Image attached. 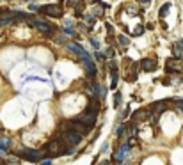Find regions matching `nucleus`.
<instances>
[{"label": "nucleus", "instance_id": "obj_17", "mask_svg": "<svg viewBox=\"0 0 183 165\" xmlns=\"http://www.w3.org/2000/svg\"><path fill=\"white\" fill-rule=\"evenodd\" d=\"M169 4H164L162 6V9H160V13H158V16H160V20H164V18H165V16H167V11H169Z\"/></svg>", "mask_w": 183, "mask_h": 165}, {"label": "nucleus", "instance_id": "obj_4", "mask_svg": "<svg viewBox=\"0 0 183 165\" xmlns=\"http://www.w3.org/2000/svg\"><path fill=\"white\" fill-rule=\"evenodd\" d=\"M18 155L21 158L28 160V162H41L43 156H45L41 151H34V149H21V151H18Z\"/></svg>", "mask_w": 183, "mask_h": 165}, {"label": "nucleus", "instance_id": "obj_2", "mask_svg": "<svg viewBox=\"0 0 183 165\" xmlns=\"http://www.w3.org/2000/svg\"><path fill=\"white\" fill-rule=\"evenodd\" d=\"M80 140H82V137L78 135V133H75V131H64V133H61V142L64 144V146H70V147H73V146H77V144H80Z\"/></svg>", "mask_w": 183, "mask_h": 165}, {"label": "nucleus", "instance_id": "obj_5", "mask_svg": "<svg viewBox=\"0 0 183 165\" xmlns=\"http://www.w3.org/2000/svg\"><path fill=\"white\" fill-rule=\"evenodd\" d=\"M39 11H41L43 14L46 16H52V18H62V9H61V6H52V4H48V6H43V7H39Z\"/></svg>", "mask_w": 183, "mask_h": 165}, {"label": "nucleus", "instance_id": "obj_16", "mask_svg": "<svg viewBox=\"0 0 183 165\" xmlns=\"http://www.w3.org/2000/svg\"><path fill=\"white\" fill-rule=\"evenodd\" d=\"M117 41H119V44L123 46V48H126L128 44H130V39H128L125 34H119V36H117Z\"/></svg>", "mask_w": 183, "mask_h": 165}, {"label": "nucleus", "instance_id": "obj_19", "mask_svg": "<svg viewBox=\"0 0 183 165\" xmlns=\"http://www.w3.org/2000/svg\"><path fill=\"white\" fill-rule=\"evenodd\" d=\"M126 128H128V135H130V137H134V135H135V124L132 122V124H128Z\"/></svg>", "mask_w": 183, "mask_h": 165}, {"label": "nucleus", "instance_id": "obj_12", "mask_svg": "<svg viewBox=\"0 0 183 165\" xmlns=\"http://www.w3.org/2000/svg\"><path fill=\"white\" fill-rule=\"evenodd\" d=\"M172 55H174V59H178V60H183V41L181 39L172 44Z\"/></svg>", "mask_w": 183, "mask_h": 165}, {"label": "nucleus", "instance_id": "obj_28", "mask_svg": "<svg viewBox=\"0 0 183 165\" xmlns=\"http://www.w3.org/2000/svg\"><path fill=\"white\" fill-rule=\"evenodd\" d=\"M100 165H110V162H109V160H105V162H101Z\"/></svg>", "mask_w": 183, "mask_h": 165}, {"label": "nucleus", "instance_id": "obj_6", "mask_svg": "<svg viewBox=\"0 0 183 165\" xmlns=\"http://www.w3.org/2000/svg\"><path fill=\"white\" fill-rule=\"evenodd\" d=\"M70 130H71V131H75V133H78L80 137H82V135H85V133H89V131H91V128H89V126H85L84 122L77 121V119H73V121H70Z\"/></svg>", "mask_w": 183, "mask_h": 165}, {"label": "nucleus", "instance_id": "obj_20", "mask_svg": "<svg viewBox=\"0 0 183 165\" xmlns=\"http://www.w3.org/2000/svg\"><path fill=\"white\" fill-rule=\"evenodd\" d=\"M114 105H116V107H119V105H121V94H116V100H114Z\"/></svg>", "mask_w": 183, "mask_h": 165}, {"label": "nucleus", "instance_id": "obj_1", "mask_svg": "<svg viewBox=\"0 0 183 165\" xmlns=\"http://www.w3.org/2000/svg\"><path fill=\"white\" fill-rule=\"evenodd\" d=\"M45 149H46V153H48L46 156H61L64 151H70V147L66 149V147H64V144L61 142V140H55V138H53V140H50V142L46 144V147H45Z\"/></svg>", "mask_w": 183, "mask_h": 165}, {"label": "nucleus", "instance_id": "obj_21", "mask_svg": "<svg viewBox=\"0 0 183 165\" xmlns=\"http://www.w3.org/2000/svg\"><path fill=\"white\" fill-rule=\"evenodd\" d=\"M64 34H68V36H73L75 32H73V29H70V27H64Z\"/></svg>", "mask_w": 183, "mask_h": 165}, {"label": "nucleus", "instance_id": "obj_27", "mask_svg": "<svg viewBox=\"0 0 183 165\" xmlns=\"http://www.w3.org/2000/svg\"><path fill=\"white\" fill-rule=\"evenodd\" d=\"M128 112H130V107H126V112H125V114L121 115V117H123V119H125V117H128Z\"/></svg>", "mask_w": 183, "mask_h": 165}, {"label": "nucleus", "instance_id": "obj_11", "mask_svg": "<svg viewBox=\"0 0 183 165\" xmlns=\"http://www.w3.org/2000/svg\"><path fill=\"white\" fill-rule=\"evenodd\" d=\"M128 149H130V146H121L119 149L116 151V155H114V160H116L117 163H123V162H125V158H126Z\"/></svg>", "mask_w": 183, "mask_h": 165}, {"label": "nucleus", "instance_id": "obj_25", "mask_svg": "<svg viewBox=\"0 0 183 165\" xmlns=\"http://www.w3.org/2000/svg\"><path fill=\"white\" fill-rule=\"evenodd\" d=\"M91 43H92V46H94L96 50H98V48H100V41H96V39H92Z\"/></svg>", "mask_w": 183, "mask_h": 165}, {"label": "nucleus", "instance_id": "obj_29", "mask_svg": "<svg viewBox=\"0 0 183 165\" xmlns=\"http://www.w3.org/2000/svg\"><path fill=\"white\" fill-rule=\"evenodd\" d=\"M6 153H7L6 149H2V147H0V155H6Z\"/></svg>", "mask_w": 183, "mask_h": 165}, {"label": "nucleus", "instance_id": "obj_23", "mask_svg": "<svg viewBox=\"0 0 183 165\" xmlns=\"http://www.w3.org/2000/svg\"><path fill=\"white\" fill-rule=\"evenodd\" d=\"M176 110L183 114V101H180V103H176Z\"/></svg>", "mask_w": 183, "mask_h": 165}, {"label": "nucleus", "instance_id": "obj_10", "mask_svg": "<svg viewBox=\"0 0 183 165\" xmlns=\"http://www.w3.org/2000/svg\"><path fill=\"white\" fill-rule=\"evenodd\" d=\"M36 29L39 30V32H43L45 36H53V27H50L48 23H45V22H41V20H37V25H36Z\"/></svg>", "mask_w": 183, "mask_h": 165}, {"label": "nucleus", "instance_id": "obj_13", "mask_svg": "<svg viewBox=\"0 0 183 165\" xmlns=\"http://www.w3.org/2000/svg\"><path fill=\"white\" fill-rule=\"evenodd\" d=\"M141 68L144 69V71H148V73H151V71H155V68H156V62L153 60V59H142L141 60Z\"/></svg>", "mask_w": 183, "mask_h": 165}, {"label": "nucleus", "instance_id": "obj_24", "mask_svg": "<svg viewBox=\"0 0 183 165\" xmlns=\"http://www.w3.org/2000/svg\"><path fill=\"white\" fill-rule=\"evenodd\" d=\"M142 32H144V27H142V25H139V29L135 30V34H137V36H141Z\"/></svg>", "mask_w": 183, "mask_h": 165}, {"label": "nucleus", "instance_id": "obj_30", "mask_svg": "<svg viewBox=\"0 0 183 165\" xmlns=\"http://www.w3.org/2000/svg\"><path fill=\"white\" fill-rule=\"evenodd\" d=\"M125 165H128V163H125Z\"/></svg>", "mask_w": 183, "mask_h": 165}, {"label": "nucleus", "instance_id": "obj_22", "mask_svg": "<svg viewBox=\"0 0 183 165\" xmlns=\"http://www.w3.org/2000/svg\"><path fill=\"white\" fill-rule=\"evenodd\" d=\"M105 55H107V57H110V59H112V57H114V50H112V48H107Z\"/></svg>", "mask_w": 183, "mask_h": 165}, {"label": "nucleus", "instance_id": "obj_26", "mask_svg": "<svg viewBox=\"0 0 183 165\" xmlns=\"http://www.w3.org/2000/svg\"><path fill=\"white\" fill-rule=\"evenodd\" d=\"M30 9H32V11H39V6H36V4H30Z\"/></svg>", "mask_w": 183, "mask_h": 165}, {"label": "nucleus", "instance_id": "obj_3", "mask_svg": "<svg viewBox=\"0 0 183 165\" xmlns=\"http://www.w3.org/2000/svg\"><path fill=\"white\" fill-rule=\"evenodd\" d=\"M165 71L169 75H174V73H181L183 71V60H178V59H167L165 60Z\"/></svg>", "mask_w": 183, "mask_h": 165}, {"label": "nucleus", "instance_id": "obj_7", "mask_svg": "<svg viewBox=\"0 0 183 165\" xmlns=\"http://www.w3.org/2000/svg\"><path fill=\"white\" fill-rule=\"evenodd\" d=\"M68 50L75 52V53H77V55H80L84 60H91V55H89V53H87L82 46H78V44H75V43H68Z\"/></svg>", "mask_w": 183, "mask_h": 165}, {"label": "nucleus", "instance_id": "obj_18", "mask_svg": "<svg viewBox=\"0 0 183 165\" xmlns=\"http://www.w3.org/2000/svg\"><path fill=\"white\" fill-rule=\"evenodd\" d=\"M0 147H2V149L11 147V140H9V138H6V137H2V138H0Z\"/></svg>", "mask_w": 183, "mask_h": 165}, {"label": "nucleus", "instance_id": "obj_15", "mask_svg": "<svg viewBox=\"0 0 183 165\" xmlns=\"http://www.w3.org/2000/svg\"><path fill=\"white\" fill-rule=\"evenodd\" d=\"M84 66H85V73L87 76H96V66L92 64V60H84Z\"/></svg>", "mask_w": 183, "mask_h": 165}, {"label": "nucleus", "instance_id": "obj_8", "mask_svg": "<svg viewBox=\"0 0 183 165\" xmlns=\"http://www.w3.org/2000/svg\"><path fill=\"white\" fill-rule=\"evenodd\" d=\"M151 117V112H149V108H141V110H137L134 114V122H139V121H146Z\"/></svg>", "mask_w": 183, "mask_h": 165}, {"label": "nucleus", "instance_id": "obj_9", "mask_svg": "<svg viewBox=\"0 0 183 165\" xmlns=\"http://www.w3.org/2000/svg\"><path fill=\"white\" fill-rule=\"evenodd\" d=\"M96 117H98V115H92V114H82V115H78V117H77V121L84 122L85 126L92 128V124L96 122Z\"/></svg>", "mask_w": 183, "mask_h": 165}, {"label": "nucleus", "instance_id": "obj_14", "mask_svg": "<svg viewBox=\"0 0 183 165\" xmlns=\"http://www.w3.org/2000/svg\"><path fill=\"white\" fill-rule=\"evenodd\" d=\"M165 107H167V103H165V101H155V103H153L149 108L155 112V115H160L164 110H165Z\"/></svg>", "mask_w": 183, "mask_h": 165}]
</instances>
